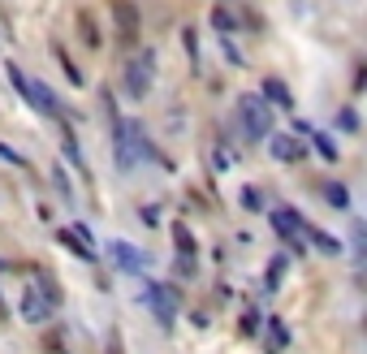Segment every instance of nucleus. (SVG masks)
<instances>
[{
  "mask_svg": "<svg viewBox=\"0 0 367 354\" xmlns=\"http://www.w3.org/2000/svg\"><path fill=\"white\" fill-rule=\"evenodd\" d=\"M78 35L87 39V48H99V26H95L91 13H78Z\"/></svg>",
  "mask_w": 367,
  "mask_h": 354,
  "instance_id": "dca6fc26",
  "label": "nucleus"
},
{
  "mask_svg": "<svg viewBox=\"0 0 367 354\" xmlns=\"http://www.w3.org/2000/svg\"><path fill=\"white\" fill-rule=\"evenodd\" d=\"M298 221H302V216H294V212H285V208H277V212H273V229H277V233H281L294 250H298V255H307L302 233H298Z\"/></svg>",
  "mask_w": 367,
  "mask_h": 354,
  "instance_id": "0eeeda50",
  "label": "nucleus"
},
{
  "mask_svg": "<svg viewBox=\"0 0 367 354\" xmlns=\"http://www.w3.org/2000/svg\"><path fill=\"white\" fill-rule=\"evenodd\" d=\"M151 74H155V52H151V48H138V52L126 61V70H121V91L130 99H147Z\"/></svg>",
  "mask_w": 367,
  "mask_h": 354,
  "instance_id": "f03ea898",
  "label": "nucleus"
},
{
  "mask_svg": "<svg viewBox=\"0 0 367 354\" xmlns=\"http://www.w3.org/2000/svg\"><path fill=\"white\" fill-rule=\"evenodd\" d=\"M147 307L155 311L160 328H173V320H177V289L173 285H147Z\"/></svg>",
  "mask_w": 367,
  "mask_h": 354,
  "instance_id": "20e7f679",
  "label": "nucleus"
},
{
  "mask_svg": "<svg viewBox=\"0 0 367 354\" xmlns=\"http://www.w3.org/2000/svg\"><path fill=\"white\" fill-rule=\"evenodd\" d=\"M0 311H5V302H0Z\"/></svg>",
  "mask_w": 367,
  "mask_h": 354,
  "instance_id": "a878e982",
  "label": "nucleus"
},
{
  "mask_svg": "<svg viewBox=\"0 0 367 354\" xmlns=\"http://www.w3.org/2000/svg\"><path fill=\"white\" fill-rule=\"evenodd\" d=\"M298 233H302V242H311L316 250H329V255H341V242L333 238V233H324V229H316L311 221H298Z\"/></svg>",
  "mask_w": 367,
  "mask_h": 354,
  "instance_id": "1a4fd4ad",
  "label": "nucleus"
},
{
  "mask_svg": "<svg viewBox=\"0 0 367 354\" xmlns=\"http://www.w3.org/2000/svg\"><path fill=\"white\" fill-rule=\"evenodd\" d=\"M259 99H264V104L273 109H294V95H290V87L281 82V78H264V91H259Z\"/></svg>",
  "mask_w": 367,
  "mask_h": 354,
  "instance_id": "9d476101",
  "label": "nucleus"
},
{
  "mask_svg": "<svg viewBox=\"0 0 367 354\" xmlns=\"http://www.w3.org/2000/svg\"><path fill=\"white\" fill-rule=\"evenodd\" d=\"M259 328V320H255V311H246V320H242V333H255Z\"/></svg>",
  "mask_w": 367,
  "mask_h": 354,
  "instance_id": "b1692460",
  "label": "nucleus"
},
{
  "mask_svg": "<svg viewBox=\"0 0 367 354\" xmlns=\"http://www.w3.org/2000/svg\"><path fill=\"white\" fill-rule=\"evenodd\" d=\"M0 268H9V264H5V260H0Z\"/></svg>",
  "mask_w": 367,
  "mask_h": 354,
  "instance_id": "393cba45",
  "label": "nucleus"
},
{
  "mask_svg": "<svg viewBox=\"0 0 367 354\" xmlns=\"http://www.w3.org/2000/svg\"><path fill=\"white\" fill-rule=\"evenodd\" d=\"M113 13H117V26H121V43L138 48V9L130 0H113Z\"/></svg>",
  "mask_w": 367,
  "mask_h": 354,
  "instance_id": "423d86ee",
  "label": "nucleus"
},
{
  "mask_svg": "<svg viewBox=\"0 0 367 354\" xmlns=\"http://www.w3.org/2000/svg\"><path fill=\"white\" fill-rule=\"evenodd\" d=\"M48 311H52V307L39 298V289H22V316H26L31 324H43V320H48Z\"/></svg>",
  "mask_w": 367,
  "mask_h": 354,
  "instance_id": "ddd939ff",
  "label": "nucleus"
},
{
  "mask_svg": "<svg viewBox=\"0 0 367 354\" xmlns=\"http://www.w3.org/2000/svg\"><path fill=\"white\" fill-rule=\"evenodd\" d=\"M238 117H242V134L251 143H259L264 134H273V109L259 95H238Z\"/></svg>",
  "mask_w": 367,
  "mask_h": 354,
  "instance_id": "7ed1b4c3",
  "label": "nucleus"
},
{
  "mask_svg": "<svg viewBox=\"0 0 367 354\" xmlns=\"http://www.w3.org/2000/svg\"><path fill=\"white\" fill-rule=\"evenodd\" d=\"M173 242H177V255H182V260H177V268H182V272H190V268H195V238H190V229H186L182 221L173 225Z\"/></svg>",
  "mask_w": 367,
  "mask_h": 354,
  "instance_id": "f8f14e48",
  "label": "nucleus"
},
{
  "mask_svg": "<svg viewBox=\"0 0 367 354\" xmlns=\"http://www.w3.org/2000/svg\"><path fill=\"white\" fill-rule=\"evenodd\" d=\"M268 333H273V345H285V341H290V333H285V324H281L277 316L268 320Z\"/></svg>",
  "mask_w": 367,
  "mask_h": 354,
  "instance_id": "4be33fe9",
  "label": "nucleus"
},
{
  "mask_svg": "<svg viewBox=\"0 0 367 354\" xmlns=\"http://www.w3.org/2000/svg\"><path fill=\"white\" fill-rule=\"evenodd\" d=\"M186 52L199 61V39H195V31H186Z\"/></svg>",
  "mask_w": 367,
  "mask_h": 354,
  "instance_id": "5701e85b",
  "label": "nucleus"
},
{
  "mask_svg": "<svg viewBox=\"0 0 367 354\" xmlns=\"http://www.w3.org/2000/svg\"><path fill=\"white\" fill-rule=\"evenodd\" d=\"M281 272H285V255H277V260H273V268H268V289H277V285H281Z\"/></svg>",
  "mask_w": 367,
  "mask_h": 354,
  "instance_id": "412c9836",
  "label": "nucleus"
},
{
  "mask_svg": "<svg viewBox=\"0 0 367 354\" xmlns=\"http://www.w3.org/2000/svg\"><path fill=\"white\" fill-rule=\"evenodd\" d=\"M57 238H61V242H65V246L74 250V255H78V260H95V242H91V229H87V225H74V229H61Z\"/></svg>",
  "mask_w": 367,
  "mask_h": 354,
  "instance_id": "6e6552de",
  "label": "nucleus"
},
{
  "mask_svg": "<svg viewBox=\"0 0 367 354\" xmlns=\"http://www.w3.org/2000/svg\"><path fill=\"white\" fill-rule=\"evenodd\" d=\"M337 126L354 134V130H358V113H354V109H341V113H337Z\"/></svg>",
  "mask_w": 367,
  "mask_h": 354,
  "instance_id": "aec40b11",
  "label": "nucleus"
},
{
  "mask_svg": "<svg viewBox=\"0 0 367 354\" xmlns=\"http://www.w3.org/2000/svg\"><path fill=\"white\" fill-rule=\"evenodd\" d=\"M324 204H333V208H350V190H346L341 182H329V186H324Z\"/></svg>",
  "mask_w": 367,
  "mask_h": 354,
  "instance_id": "2eb2a0df",
  "label": "nucleus"
},
{
  "mask_svg": "<svg viewBox=\"0 0 367 354\" xmlns=\"http://www.w3.org/2000/svg\"><path fill=\"white\" fill-rule=\"evenodd\" d=\"M273 156H277L281 165H294V160L307 156V147H302L294 134H277V138H273Z\"/></svg>",
  "mask_w": 367,
  "mask_h": 354,
  "instance_id": "9b49d317",
  "label": "nucleus"
},
{
  "mask_svg": "<svg viewBox=\"0 0 367 354\" xmlns=\"http://www.w3.org/2000/svg\"><path fill=\"white\" fill-rule=\"evenodd\" d=\"M57 61H61V70H65V78H70L74 87H82V74H78V65L70 61V52H65V48H57Z\"/></svg>",
  "mask_w": 367,
  "mask_h": 354,
  "instance_id": "f3484780",
  "label": "nucleus"
},
{
  "mask_svg": "<svg viewBox=\"0 0 367 354\" xmlns=\"http://www.w3.org/2000/svg\"><path fill=\"white\" fill-rule=\"evenodd\" d=\"M113 147H117V169L130 173L138 160H160L155 147L147 143V134L138 130V121H126V117H113Z\"/></svg>",
  "mask_w": 367,
  "mask_h": 354,
  "instance_id": "f257e3e1",
  "label": "nucleus"
},
{
  "mask_svg": "<svg viewBox=\"0 0 367 354\" xmlns=\"http://www.w3.org/2000/svg\"><path fill=\"white\" fill-rule=\"evenodd\" d=\"M307 134H311V143H316V151H320L324 160H337V156H341V151H337V143H333L329 134H320V130H307Z\"/></svg>",
  "mask_w": 367,
  "mask_h": 354,
  "instance_id": "4468645a",
  "label": "nucleus"
},
{
  "mask_svg": "<svg viewBox=\"0 0 367 354\" xmlns=\"http://www.w3.org/2000/svg\"><path fill=\"white\" fill-rule=\"evenodd\" d=\"M0 160H9V165H18V169H26V156H22V151H13L9 143H0Z\"/></svg>",
  "mask_w": 367,
  "mask_h": 354,
  "instance_id": "6ab92c4d",
  "label": "nucleus"
},
{
  "mask_svg": "<svg viewBox=\"0 0 367 354\" xmlns=\"http://www.w3.org/2000/svg\"><path fill=\"white\" fill-rule=\"evenodd\" d=\"M109 255H113V264L121 268V272H143L147 268V255H143V250L138 246H130V242H109Z\"/></svg>",
  "mask_w": 367,
  "mask_h": 354,
  "instance_id": "39448f33",
  "label": "nucleus"
},
{
  "mask_svg": "<svg viewBox=\"0 0 367 354\" xmlns=\"http://www.w3.org/2000/svg\"><path fill=\"white\" fill-rule=\"evenodd\" d=\"M212 26H217V31H221V35H229V31H234V26H238V18H234V13H229V9H217V13H212Z\"/></svg>",
  "mask_w": 367,
  "mask_h": 354,
  "instance_id": "a211bd4d",
  "label": "nucleus"
}]
</instances>
